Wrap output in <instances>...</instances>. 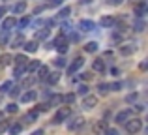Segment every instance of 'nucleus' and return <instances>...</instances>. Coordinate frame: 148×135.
Returning <instances> with one entry per match:
<instances>
[{"instance_id": "obj_38", "label": "nucleus", "mask_w": 148, "mask_h": 135, "mask_svg": "<svg viewBox=\"0 0 148 135\" xmlns=\"http://www.w3.org/2000/svg\"><path fill=\"white\" fill-rule=\"evenodd\" d=\"M6 111L8 113H17V105H15V103H10V105L6 107Z\"/></svg>"}, {"instance_id": "obj_18", "label": "nucleus", "mask_w": 148, "mask_h": 135, "mask_svg": "<svg viewBox=\"0 0 148 135\" xmlns=\"http://www.w3.org/2000/svg\"><path fill=\"white\" fill-rule=\"evenodd\" d=\"M92 68H94V71H99V73H103V71H105V64H103V60H94Z\"/></svg>"}, {"instance_id": "obj_5", "label": "nucleus", "mask_w": 148, "mask_h": 135, "mask_svg": "<svg viewBox=\"0 0 148 135\" xmlns=\"http://www.w3.org/2000/svg\"><path fill=\"white\" fill-rule=\"evenodd\" d=\"M96 105H98V98L88 94L86 98H84V101H83V107H84V109H94Z\"/></svg>"}, {"instance_id": "obj_6", "label": "nucleus", "mask_w": 148, "mask_h": 135, "mask_svg": "<svg viewBox=\"0 0 148 135\" xmlns=\"http://www.w3.org/2000/svg\"><path fill=\"white\" fill-rule=\"evenodd\" d=\"M83 64H84V60H83V58H81V56H79V58H75V60H73L71 64H69L68 71H69V73H71V75H73V73H75L77 69H81V68H83Z\"/></svg>"}, {"instance_id": "obj_48", "label": "nucleus", "mask_w": 148, "mask_h": 135, "mask_svg": "<svg viewBox=\"0 0 148 135\" xmlns=\"http://www.w3.org/2000/svg\"><path fill=\"white\" fill-rule=\"evenodd\" d=\"M4 13H6V8L0 6V19H2V15H4Z\"/></svg>"}, {"instance_id": "obj_30", "label": "nucleus", "mask_w": 148, "mask_h": 135, "mask_svg": "<svg viewBox=\"0 0 148 135\" xmlns=\"http://www.w3.org/2000/svg\"><path fill=\"white\" fill-rule=\"evenodd\" d=\"M26 71V68L25 66H17L15 68V71H13V77H23V73Z\"/></svg>"}, {"instance_id": "obj_26", "label": "nucleus", "mask_w": 148, "mask_h": 135, "mask_svg": "<svg viewBox=\"0 0 148 135\" xmlns=\"http://www.w3.org/2000/svg\"><path fill=\"white\" fill-rule=\"evenodd\" d=\"M58 103H62V96H58V94H54V96H53V98H51V99H49V103H47V105L51 107V105H58Z\"/></svg>"}, {"instance_id": "obj_49", "label": "nucleus", "mask_w": 148, "mask_h": 135, "mask_svg": "<svg viewBox=\"0 0 148 135\" xmlns=\"http://www.w3.org/2000/svg\"><path fill=\"white\" fill-rule=\"evenodd\" d=\"M83 2H90V0H83Z\"/></svg>"}, {"instance_id": "obj_1", "label": "nucleus", "mask_w": 148, "mask_h": 135, "mask_svg": "<svg viewBox=\"0 0 148 135\" xmlns=\"http://www.w3.org/2000/svg\"><path fill=\"white\" fill-rule=\"evenodd\" d=\"M143 130V120L141 118H130V120L126 122V132L127 133H131V135H135V133H139Z\"/></svg>"}, {"instance_id": "obj_11", "label": "nucleus", "mask_w": 148, "mask_h": 135, "mask_svg": "<svg viewBox=\"0 0 148 135\" xmlns=\"http://www.w3.org/2000/svg\"><path fill=\"white\" fill-rule=\"evenodd\" d=\"M38 98V94L34 90H28V92H25V94L21 96V101L23 103H28V101H34V99Z\"/></svg>"}, {"instance_id": "obj_42", "label": "nucleus", "mask_w": 148, "mask_h": 135, "mask_svg": "<svg viewBox=\"0 0 148 135\" xmlns=\"http://www.w3.org/2000/svg\"><path fill=\"white\" fill-rule=\"evenodd\" d=\"M109 4H111V6H118V4H122L124 0H107Z\"/></svg>"}, {"instance_id": "obj_7", "label": "nucleus", "mask_w": 148, "mask_h": 135, "mask_svg": "<svg viewBox=\"0 0 148 135\" xmlns=\"http://www.w3.org/2000/svg\"><path fill=\"white\" fill-rule=\"evenodd\" d=\"M54 45H56V49H58V53H62L64 55L66 51H68V43H66V40H64V36H60V38H56V41H54Z\"/></svg>"}, {"instance_id": "obj_51", "label": "nucleus", "mask_w": 148, "mask_h": 135, "mask_svg": "<svg viewBox=\"0 0 148 135\" xmlns=\"http://www.w3.org/2000/svg\"><path fill=\"white\" fill-rule=\"evenodd\" d=\"M135 2H141V0H135Z\"/></svg>"}, {"instance_id": "obj_29", "label": "nucleus", "mask_w": 148, "mask_h": 135, "mask_svg": "<svg viewBox=\"0 0 148 135\" xmlns=\"http://www.w3.org/2000/svg\"><path fill=\"white\" fill-rule=\"evenodd\" d=\"M69 13H71V10H69V8H62V10L58 11V17H60V19H66Z\"/></svg>"}, {"instance_id": "obj_14", "label": "nucleus", "mask_w": 148, "mask_h": 135, "mask_svg": "<svg viewBox=\"0 0 148 135\" xmlns=\"http://www.w3.org/2000/svg\"><path fill=\"white\" fill-rule=\"evenodd\" d=\"M45 81H47L49 84H56L58 81H60V71H54V73H49V75H47V79H45Z\"/></svg>"}, {"instance_id": "obj_16", "label": "nucleus", "mask_w": 148, "mask_h": 135, "mask_svg": "<svg viewBox=\"0 0 148 135\" xmlns=\"http://www.w3.org/2000/svg\"><path fill=\"white\" fill-rule=\"evenodd\" d=\"M25 51L26 53H36L38 51V43L36 41H26L25 43Z\"/></svg>"}, {"instance_id": "obj_32", "label": "nucleus", "mask_w": 148, "mask_h": 135, "mask_svg": "<svg viewBox=\"0 0 148 135\" xmlns=\"http://www.w3.org/2000/svg\"><path fill=\"white\" fill-rule=\"evenodd\" d=\"M28 25H30V17H23L21 23H19V28H26Z\"/></svg>"}, {"instance_id": "obj_50", "label": "nucleus", "mask_w": 148, "mask_h": 135, "mask_svg": "<svg viewBox=\"0 0 148 135\" xmlns=\"http://www.w3.org/2000/svg\"><path fill=\"white\" fill-rule=\"evenodd\" d=\"M0 120H2V113H0Z\"/></svg>"}, {"instance_id": "obj_23", "label": "nucleus", "mask_w": 148, "mask_h": 135, "mask_svg": "<svg viewBox=\"0 0 148 135\" xmlns=\"http://www.w3.org/2000/svg\"><path fill=\"white\" fill-rule=\"evenodd\" d=\"M49 38V30L43 28V30H38L36 32V40H47Z\"/></svg>"}, {"instance_id": "obj_44", "label": "nucleus", "mask_w": 148, "mask_h": 135, "mask_svg": "<svg viewBox=\"0 0 148 135\" xmlns=\"http://www.w3.org/2000/svg\"><path fill=\"white\" fill-rule=\"evenodd\" d=\"M32 83H34V79H25V83H23V84H25V86H30Z\"/></svg>"}, {"instance_id": "obj_36", "label": "nucleus", "mask_w": 148, "mask_h": 135, "mask_svg": "<svg viewBox=\"0 0 148 135\" xmlns=\"http://www.w3.org/2000/svg\"><path fill=\"white\" fill-rule=\"evenodd\" d=\"M88 90H90V88H88L86 84H81V86H79V94H81V96H86Z\"/></svg>"}, {"instance_id": "obj_10", "label": "nucleus", "mask_w": 148, "mask_h": 135, "mask_svg": "<svg viewBox=\"0 0 148 135\" xmlns=\"http://www.w3.org/2000/svg\"><path fill=\"white\" fill-rule=\"evenodd\" d=\"M13 26H15V17H8V19H4V23H2V30H4V32H10Z\"/></svg>"}, {"instance_id": "obj_37", "label": "nucleus", "mask_w": 148, "mask_h": 135, "mask_svg": "<svg viewBox=\"0 0 148 135\" xmlns=\"http://www.w3.org/2000/svg\"><path fill=\"white\" fill-rule=\"evenodd\" d=\"M143 28H145V23L143 21H135V30H137V32H143Z\"/></svg>"}, {"instance_id": "obj_47", "label": "nucleus", "mask_w": 148, "mask_h": 135, "mask_svg": "<svg viewBox=\"0 0 148 135\" xmlns=\"http://www.w3.org/2000/svg\"><path fill=\"white\" fill-rule=\"evenodd\" d=\"M32 135H45V133H43V130H36V132H34Z\"/></svg>"}, {"instance_id": "obj_2", "label": "nucleus", "mask_w": 148, "mask_h": 135, "mask_svg": "<svg viewBox=\"0 0 148 135\" xmlns=\"http://www.w3.org/2000/svg\"><path fill=\"white\" fill-rule=\"evenodd\" d=\"M69 116H71V107H68V105H66V107H60V109H58L56 111V114H54V124H60V122H64L66 120V118H69Z\"/></svg>"}, {"instance_id": "obj_3", "label": "nucleus", "mask_w": 148, "mask_h": 135, "mask_svg": "<svg viewBox=\"0 0 148 135\" xmlns=\"http://www.w3.org/2000/svg\"><path fill=\"white\" fill-rule=\"evenodd\" d=\"M131 118V109H126V111H120L118 114H116V118L114 120L118 122V124H126L127 120Z\"/></svg>"}, {"instance_id": "obj_31", "label": "nucleus", "mask_w": 148, "mask_h": 135, "mask_svg": "<svg viewBox=\"0 0 148 135\" xmlns=\"http://www.w3.org/2000/svg\"><path fill=\"white\" fill-rule=\"evenodd\" d=\"M10 62H11V56L10 55H4L2 58H0V66H8Z\"/></svg>"}, {"instance_id": "obj_28", "label": "nucleus", "mask_w": 148, "mask_h": 135, "mask_svg": "<svg viewBox=\"0 0 148 135\" xmlns=\"http://www.w3.org/2000/svg\"><path fill=\"white\" fill-rule=\"evenodd\" d=\"M11 88H13V83H11V81H6V83L0 86V92H10Z\"/></svg>"}, {"instance_id": "obj_21", "label": "nucleus", "mask_w": 148, "mask_h": 135, "mask_svg": "<svg viewBox=\"0 0 148 135\" xmlns=\"http://www.w3.org/2000/svg\"><path fill=\"white\" fill-rule=\"evenodd\" d=\"M62 101L66 103V105H71L73 101H75V94H71V92H69V94H66V96H62Z\"/></svg>"}, {"instance_id": "obj_34", "label": "nucleus", "mask_w": 148, "mask_h": 135, "mask_svg": "<svg viewBox=\"0 0 148 135\" xmlns=\"http://www.w3.org/2000/svg\"><path fill=\"white\" fill-rule=\"evenodd\" d=\"M10 128V124H8V120H0V135H2L6 130Z\"/></svg>"}, {"instance_id": "obj_22", "label": "nucleus", "mask_w": 148, "mask_h": 135, "mask_svg": "<svg viewBox=\"0 0 148 135\" xmlns=\"http://www.w3.org/2000/svg\"><path fill=\"white\" fill-rule=\"evenodd\" d=\"M23 43H25V38H23V36H17V38H13V40H11V47H21V45Z\"/></svg>"}, {"instance_id": "obj_13", "label": "nucleus", "mask_w": 148, "mask_h": 135, "mask_svg": "<svg viewBox=\"0 0 148 135\" xmlns=\"http://www.w3.org/2000/svg\"><path fill=\"white\" fill-rule=\"evenodd\" d=\"M26 10V2L25 0H21V2H17L13 6V15H19V13H23V11Z\"/></svg>"}, {"instance_id": "obj_45", "label": "nucleus", "mask_w": 148, "mask_h": 135, "mask_svg": "<svg viewBox=\"0 0 148 135\" xmlns=\"http://www.w3.org/2000/svg\"><path fill=\"white\" fill-rule=\"evenodd\" d=\"M111 73H112V75H116V77H118V75H120V69H116V68H112V69H111Z\"/></svg>"}, {"instance_id": "obj_17", "label": "nucleus", "mask_w": 148, "mask_h": 135, "mask_svg": "<svg viewBox=\"0 0 148 135\" xmlns=\"http://www.w3.org/2000/svg\"><path fill=\"white\" fill-rule=\"evenodd\" d=\"M41 66V64H40V60H32V62H30V64H26V71H28V73H32V71H36V69L38 68H40Z\"/></svg>"}, {"instance_id": "obj_43", "label": "nucleus", "mask_w": 148, "mask_h": 135, "mask_svg": "<svg viewBox=\"0 0 148 135\" xmlns=\"http://www.w3.org/2000/svg\"><path fill=\"white\" fill-rule=\"evenodd\" d=\"M62 2H64V0H51L49 6H58V4H62Z\"/></svg>"}, {"instance_id": "obj_39", "label": "nucleus", "mask_w": 148, "mask_h": 135, "mask_svg": "<svg viewBox=\"0 0 148 135\" xmlns=\"http://www.w3.org/2000/svg\"><path fill=\"white\" fill-rule=\"evenodd\" d=\"M105 135H118V130H114V128H107V130H105Z\"/></svg>"}, {"instance_id": "obj_27", "label": "nucleus", "mask_w": 148, "mask_h": 135, "mask_svg": "<svg viewBox=\"0 0 148 135\" xmlns=\"http://www.w3.org/2000/svg\"><path fill=\"white\" fill-rule=\"evenodd\" d=\"M15 64H17V66H26V56L25 55L15 56Z\"/></svg>"}, {"instance_id": "obj_33", "label": "nucleus", "mask_w": 148, "mask_h": 135, "mask_svg": "<svg viewBox=\"0 0 148 135\" xmlns=\"http://www.w3.org/2000/svg\"><path fill=\"white\" fill-rule=\"evenodd\" d=\"M54 66H56L58 69L64 68V66H66V58H62V56H60V58H56V60H54Z\"/></svg>"}, {"instance_id": "obj_25", "label": "nucleus", "mask_w": 148, "mask_h": 135, "mask_svg": "<svg viewBox=\"0 0 148 135\" xmlns=\"http://www.w3.org/2000/svg\"><path fill=\"white\" fill-rule=\"evenodd\" d=\"M8 130H10L11 135H19V133H21V130H23V126L21 124H13V126H10Z\"/></svg>"}, {"instance_id": "obj_40", "label": "nucleus", "mask_w": 148, "mask_h": 135, "mask_svg": "<svg viewBox=\"0 0 148 135\" xmlns=\"http://www.w3.org/2000/svg\"><path fill=\"white\" fill-rule=\"evenodd\" d=\"M122 88V84L120 83H112V84H109V90H120Z\"/></svg>"}, {"instance_id": "obj_8", "label": "nucleus", "mask_w": 148, "mask_h": 135, "mask_svg": "<svg viewBox=\"0 0 148 135\" xmlns=\"http://www.w3.org/2000/svg\"><path fill=\"white\" fill-rule=\"evenodd\" d=\"M146 10H148L146 2H145V0H141V2H139L137 6H135V15H137V17H145Z\"/></svg>"}, {"instance_id": "obj_4", "label": "nucleus", "mask_w": 148, "mask_h": 135, "mask_svg": "<svg viewBox=\"0 0 148 135\" xmlns=\"http://www.w3.org/2000/svg\"><path fill=\"white\" fill-rule=\"evenodd\" d=\"M79 28L83 30V32H94V28H96V25L90 21V19H83V21L79 23Z\"/></svg>"}, {"instance_id": "obj_24", "label": "nucleus", "mask_w": 148, "mask_h": 135, "mask_svg": "<svg viewBox=\"0 0 148 135\" xmlns=\"http://www.w3.org/2000/svg\"><path fill=\"white\" fill-rule=\"evenodd\" d=\"M133 51H135L133 45H122V47H120V53H122V55H131Z\"/></svg>"}, {"instance_id": "obj_35", "label": "nucleus", "mask_w": 148, "mask_h": 135, "mask_svg": "<svg viewBox=\"0 0 148 135\" xmlns=\"http://www.w3.org/2000/svg\"><path fill=\"white\" fill-rule=\"evenodd\" d=\"M98 90H99V94H107L109 92V84H105V83H101L99 86H98Z\"/></svg>"}, {"instance_id": "obj_19", "label": "nucleus", "mask_w": 148, "mask_h": 135, "mask_svg": "<svg viewBox=\"0 0 148 135\" xmlns=\"http://www.w3.org/2000/svg\"><path fill=\"white\" fill-rule=\"evenodd\" d=\"M38 114H40V113H38L36 109L30 111V113H26V114H25V122H34V120L38 118Z\"/></svg>"}, {"instance_id": "obj_20", "label": "nucleus", "mask_w": 148, "mask_h": 135, "mask_svg": "<svg viewBox=\"0 0 148 135\" xmlns=\"http://www.w3.org/2000/svg\"><path fill=\"white\" fill-rule=\"evenodd\" d=\"M84 51L86 53H96L98 51V43H96V41H88V43L84 45Z\"/></svg>"}, {"instance_id": "obj_15", "label": "nucleus", "mask_w": 148, "mask_h": 135, "mask_svg": "<svg viewBox=\"0 0 148 135\" xmlns=\"http://www.w3.org/2000/svg\"><path fill=\"white\" fill-rule=\"evenodd\" d=\"M36 71H38V75H40V79H41V81L47 79V75H49V68H47V66H40V68L36 69Z\"/></svg>"}, {"instance_id": "obj_9", "label": "nucleus", "mask_w": 148, "mask_h": 135, "mask_svg": "<svg viewBox=\"0 0 148 135\" xmlns=\"http://www.w3.org/2000/svg\"><path fill=\"white\" fill-rule=\"evenodd\" d=\"M83 126H84V118L83 116H77V118H73V120L69 122L68 128L69 130H79V128H83Z\"/></svg>"}, {"instance_id": "obj_12", "label": "nucleus", "mask_w": 148, "mask_h": 135, "mask_svg": "<svg viewBox=\"0 0 148 135\" xmlns=\"http://www.w3.org/2000/svg\"><path fill=\"white\" fill-rule=\"evenodd\" d=\"M101 26H114L116 25V19L111 17V15H105V17H101Z\"/></svg>"}, {"instance_id": "obj_41", "label": "nucleus", "mask_w": 148, "mask_h": 135, "mask_svg": "<svg viewBox=\"0 0 148 135\" xmlns=\"http://www.w3.org/2000/svg\"><path fill=\"white\" fill-rule=\"evenodd\" d=\"M135 99H137V94H130V96H127V98H126V101H135Z\"/></svg>"}, {"instance_id": "obj_46", "label": "nucleus", "mask_w": 148, "mask_h": 135, "mask_svg": "<svg viewBox=\"0 0 148 135\" xmlns=\"http://www.w3.org/2000/svg\"><path fill=\"white\" fill-rule=\"evenodd\" d=\"M10 94H11V96H13V98H15V96H17V94H19V88H13V90H11V92H10Z\"/></svg>"}]
</instances>
